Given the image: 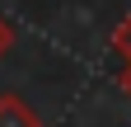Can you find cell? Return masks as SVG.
Masks as SVG:
<instances>
[{
	"instance_id": "cell-1",
	"label": "cell",
	"mask_w": 131,
	"mask_h": 127,
	"mask_svg": "<svg viewBox=\"0 0 131 127\" xmlns=\"http://www.w3.org/2000/svg\"><path fill=\"white\" fill-rule=\"evenodd\" d=\"M0 127H42V118L24 94H0Z\"/></svg>"
},
{
	"instance_id": "cell-2",
	"label": "cell",
	"mask_w": 131,
	"mask_h": 127,
	"mask_svg": "<svg viewBox=\"0 0 131 127\" xmlns=\"http://www.w3.org/2000/svg\"><path fill=\"white\" fill-rule=\"evenodd\" d=\"M112 52H117L122 61H131V14H122L117 28H112Z\"/></svg>"
},
{
	"instance_id": "cell-3",
	"label": "cell",
	"mask_w": 131,
	"mask_h": 127,
	"mask_svg": "<svg viewBox=\"0 0 131 127\" xmlns=\"http://www.w3.org/2000/svg\"><path fill=\"white\" fill-rule=\"evenodd\" d=\"M9 47H14V28H9V19H5V14H0V57H5Z\"/></svg>"
},
{
	"instance_id": "cell-4",
	"label": "cell",
	"mask_w": 131,
	"mask_h": 127,
	"mask_svg": "<svg viewBox=\"0 0 131 127\" xmlns=\"http://www.w3.org/2000/svg\"><path fill=\"white\" fill-rule=\"evenodd\" d=\"M117 85L131 94V61H122V71H117Z\"/></svg>"
}]
</instances>
